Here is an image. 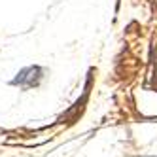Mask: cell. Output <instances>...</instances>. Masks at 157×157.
Instances as JSON below:
<instances>
[{
	"label": "cell",
	"instance_id": "obj_1",
	"mask_svg": "<svg viewBox=\"0 0 157 157\" xmlns=\"http://www.w3.org/2000/svg\"><path fill=\"white\" fill-rule=\"evenodd\" d=\"M40 80H42V68L40 66H27V68H23L17 74V78L12 80V85H19V87L27 89V87L38 85Z\"/></svg>",
	"mask_w": 157,
	"mask_h": 157
}]
</instances>
